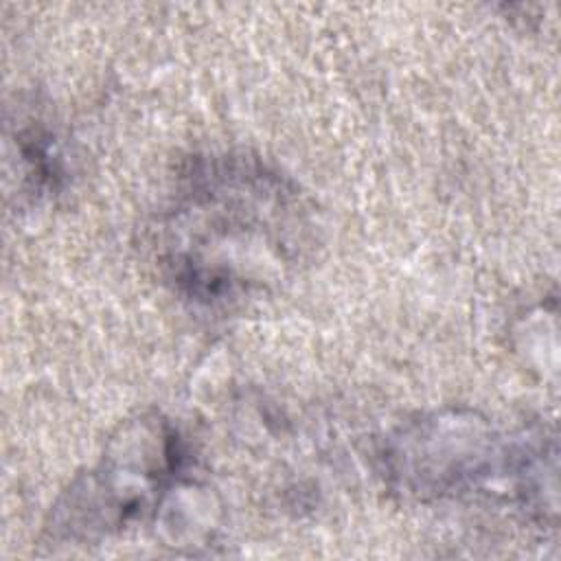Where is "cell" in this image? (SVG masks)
Instances as JSON below:
<instances>
[{
	"label": "cell",
	"mask_w": 561,
	"mask_h": 561,
	"mask_svg": "<svg viewBox=\"0 0 561 561\" xmlns=\"http://www.w3.org/2000/svg\"><path fill=\"white\" fill-rule=\"evenodd\" d=\"M300 188L250 151L193 156L149 228L160 278L195 307L224 311L283 280L311 241Z\"/></svg>",
	"instance_id": "6da1fadb"
},
{
	"label": "cell",
	"mask_w": 561,
	"mask_h": 561,
	"mask_svg": "<svg viewBox=\"0 0 561 561\" xmlns=\"http://www.w3.org/2000/svg\"><path fill=\"white\" fill-rule=\"evenodd\" d=\"M186 456L178 427L162 414L125 421L53 504L42 537L53 546L96 543L142 522L180 482Z\"/></svg>",
	"instance_id": "3957f363"
},
{
	"label": "cell",
	"mask_w": 561,
	"mask_h": 561,
	"mask_svg": "<svg viewBox=\"0 0 561 561\" xmlns=\"http://www.w3.org/2000/svg\"><path fill=\"white\" fill-rule=\"evenodd\" d=\"M377 462L388 489L416 502L493 495L541 519L557 513V451L543 427L508 432L476 410H434L386 434Z\"/></svg>",
	"instance_id": "7a4b0ae2"
},
{
	"label": "cell",
	"mask_w": 561,
	"mask_h": 561,
	"mask_svg": "<svg viewBox=\"0 0 561 561\" xmlns=\"http://www.w3.org/2000/svg\"><path fill=\"white\" fill-rule=\"evenodd\" d=\"M18 147V191L31 197H44L59 188L64 178L61 151L55 136L39 127H20L15 134Z\"/></svg>",
	"instance_id": "277c9868"
}]
</instances>
